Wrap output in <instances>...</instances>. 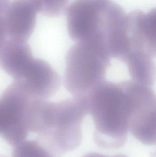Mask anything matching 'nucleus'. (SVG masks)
<instances>
[{
  "label": "nucleus",
  "instance_id": "nucleus-11",
  "mask_svg": "<svg viewBox=\"0 0 156 157\" xmlns=\"http://www.w3.org/2000/svg\"><path fill=\"white\" fill-rule=\"evenodd\" d=\"M156 107L142 109L130 118L129 131L145 144H155Z\"/></svg>",
  "mask_w": 156,
  "mask_h": 157
},
{
  "label": "nucleus",
  "instance_id": "nucleus-8",
  "mask_svg": "<svg viewBox=\"0 0 156 157\" xmlns=\"http://www.w3.org/2000/svg\"><path fill=\"white\" fill-rule=\"evenodd\" d=\"M127 16L130 44L129 52H138L155 58L156 9H152L147 13L133 11Z\"/></svg>",
  "mask_w": 156,
  "mask_h": 157
},
{
  "label": "nucleus",
  "instance_id": "nucleus-14",
  "mask_svg": "<svg viewBox=\"0 0 156 157\" xmlns=\"http://www.w3.org/2000/svg\"><path fill=\"white\" fill-rule=\"evenodd\" d=\"M8 37L4 15H0V53L7 41Z\"/></svg>",
  "mask_w": 156,
  "mask_h": 157
},
{
  "label": "nucleus",
  "instance_id": "nucleus-9",
  "mask_svg": "<svg viewBox=\"0 0 156 157\" xmlns=\"http://www.w3.org/2000/svg\"><path fill=\"white\" fill-rule=\"evenodd\" d=\"M34 59L27 41L9 39L0 53V67L17 81L24 76Z\"/></svg>",
  "mask_w": 156,
  "mask_h": 157
},
{
  "label": "nucleus",
  "instance_id": "nucleus-6",
  "mask_svg": "<svg viewBox=\"0 0 156 157\" xmlns=\"http://www.w3.org/2000/svg\"><path fill=\"white\" fill-rule=\"evenodd\" d=\"M18 83L31 99L47 100L60 87L58 74L47 62L34 59Z\"/></svg>",
  "mask_w": 156,
  "mask_h": 157
},
{
  "label": "nucleus",
  "instance_id": "nucleus-2",
  "mask_svg": "<svg viewBox=\"0 0 156 157\" xmlns=\"http://www.w3.org/2000/svg\"><path fill=\"white\" fill-rule=\"evenodd\" d=\"M111 58L103 29L88 39L75 42L65 58L67 90L72 97L87 96L105 80Z\"/></svg>",
  "mask_w": 156,
  "mask_h": 157
},
{
  "label": "nucleus",
  "instance_id": "nucleus-15",
  "mask_svg": "<svg viewBox=\"0 0 156 157\" xmlns=\"http://www.w3.org/2000/svg\"><path fill=\"white\" fill-rule=\"evenodd\" d=\"M82 157H127L126 156L123 155H116L112 156H108L104 155L99 153H95V152H91L84 155Z\"/></svg>",
  "mask_w": 156,
  "mask_h": 157
},
{
  "label": "nucleus",
  "instance_id": "nucleus-13",
  "mask_svg": "<svg viewBox=\"0 0 156 157\" xmlns=\"http://www.w3.org/2000/svg\"><path fill=\"white\" fill-rule=\"evenodd\" d=\"M69 0H36L39 12L49 17H55L61 14Z\"/></svg>",
  "mask_w": 156,
  "mask_h": 157
},
{
  "label": "nucleus",
  "instance_id": "nucleus-1",
  "mask_svg": "<svg viewBox=\"0 0 156 157\" xmlns=\"http://www.w3.org/2000/svg\"><path fill=\"white\" fill-rule=\"evenodd\" d=\"M86 97L95 128V144L104 149L123 146L129 131L131 113L122 82L104 80Z\"/></svg>",
  "mask_w": 156,
  "mask_h": 157
},
{
  "label": "nucleus",
  "instance_id": "nucleus-12",
  "mask_svg": "<svg viewBox=\"0 0 156 157\" xmlns=\"http://www.w3.org/2000/svg\"><path fill=\"white\" fill-rule=\"evenodd\" d=\"M14 147L13 157H54L44 145L35 141L24 140Z\"/></svg>",
  "mask_w": 156,
  "mask_h": 157
},
{
  "label": "nucleus",
  "instance_id": "nucleus-10",
  "mask_svg": "<svg viewBox=\"0 0 156 157\" xmlns=\"http://www.w3.org/2000/svg\"><path fill=\"white\" fill-rule=\"evenodd\" d=\"M155 58L138 52H129L125 61L132 80L152 87L156 82Z\"/></svg>",
  "mask_w": 156,
  "mask_h": 157
},
{
  "label": "nucleus",
  "instance_id": "nucleus-3",
  "mask_svg": "<svg viewBox=\"0 0 156 157\" xmlns=\"http://www.w3.org/2000/svg\"><path fill=\"white\" fill-rule=\"evenodd\" d=\"M89 114L86 97H72L54 102L48 130L43 136L44 146L54 157L76 149L82 141V124Z\"/></svg>",
  "mask_w": 156,
  "mask_h": 157
},
{
  "label": "nucleus",
  "instance_id": "nucleus-4",
  "mask_svg": "<svg viewBox=\"0 0 156 157\" xmlns=\"http://www.w3.org/2000/svg\"><path fill=\"white\" fill-rule=\"evenodd\" d=\"M31 99L16 81L0 97V136L11 145L18 144L28 135L26 114Z\"/></svg>",
  "mask_w": 156,
  "mask_h": 157
},
{
  "label": "nucleus",
  "instance_id": "nucleus-7",
  "mask_svg": "<svg viewBox=\"0 0 156 157\" xmlns=\"http://www.w3.org/2000/svg\"><path fill=\"white\" fill-rule=\"evenodd\" d=\"M39 12L36 0H13L4 14L9 39L27 41L34 30Z\"/></svg>",
  "mask_w": 156,
  "mask_h": 157
},
{
  "label": "nucleus",
  "instance_id": "nucleus-5",
  "mask_svg": "<svg viewBox=\"0 0 156 157\" xmlns=\"http://www.w3.org/2000/svg\"><path fill=\"white\" fill-rule=\"evenodd\" d=\"M111 0H74L67 11V28L75 42L88 39L103 27Z\"/></svg>",
  "mask_w": 156,
  "mask_h": 157
}]
</instances>
